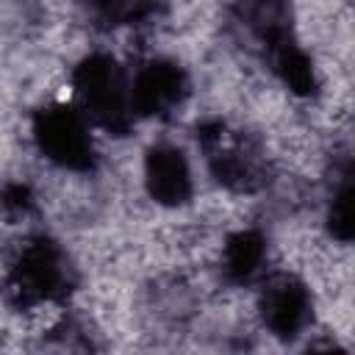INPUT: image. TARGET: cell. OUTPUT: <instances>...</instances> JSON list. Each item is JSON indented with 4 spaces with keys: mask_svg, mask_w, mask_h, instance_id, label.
<instances>
[{
    "mask_svg": "<svg viewBox=\"0 0 355 355\" xmlns=\"http://www.w3.org/2000/svg\"><path fill=\"white\" fill-rule=\"evenodd\" d=\"M94 11L103 17V19H111V22H119V19H128L133 17L144 0H92Z\"/></svg>",
    "mask_w": 355,
    "mask_h": 355,
    "instance_id": "cell-8",
    "label": "cell"
},
{
    "mask_svg": "<svg viewBox=\"0 0 355 355\" xmlns=\"http://www.w3.org/2000/svg\"><path fill=\"white\" fill-rule=\"evenodd\" d=\"M36 136L47 158L61 166H89L92 161V139L83 116L72 108H50L36 122Z\"/></svg>",
    "mask_w": 355,
    "mask_h": 355,
    "instance_id": "cell-2",
    "label": "cell"
},
{
    "mask_svg": "<svg viewBox=\"0 0 355 355\" xmlns=\"http://www.w3.org/2000/svg\"><path fill=\"white\" fill-rule=\"evenodd\" d=\"M183 94V72L169 61L147 64L130 83V108L139 114H164Z\"/></svg>",
    "mask_w": 355,
    "mask_h": 355,
    "instance_id": "cell-4",
    "label": "cell"
},
{
    "mask_svg": "<svg viewBox=\"0 0 355 355\" xmlns=\"http://www.w3.org/2000/svg\"><path fill=\"white\" fill-rule=\"evenodd\" d=\"M64 280V263L58 252L50 244H31L22 252V261L17 266V286L25 294L33 297H47L53 294Z\"/></svg>",
    "mask_w": 355,
    "mask_h": 355,
    "instance_id": "cell-6",
    "label": "cell"
},
{
    "mask_svg": "<svg viewBox=\"0 0 355 355\" xmlns=\"http://www.w3.org/2000/svg\"><path fill=\"white\" fill-rule=\"evenodd\" d=\"M75 92L80 97L83 114L108 130H122L128 125L130 83L119 64L108 55H92L75 72Z\"/></svg>",
    "mask_w": 355,
    "mask_h": 355,
    "instance_id": "cell-1",
    "label": "cell"
},
{
    "mask_svg": "<svg viewBox=\"0 0 355 355\" xmlns=\"http://www.w3.org/2000/svg\"><path fill=\"white\" fill-rule=\"evenodd\" d=\"M330 219H333V230L341 239H347L349 236V219H352V214H349V186L336 194V200H333V216Z\"/></svg>",
    "mask_w": 355,
    "mask_h": 355,
    "instance_id": "cell-9",
    "label": "cell"
},
{
    "mask_svg": "<svg viewBox=\"0 0 355 355\" xmlns=\"http://www.w3.org/2000/svg\"><path fill=\"white\" fill-rule=\"evenodd\" d=\"M261 313L277 336H294L311 316V297L300 280L288 275H275L263 286Z\"/></svg>",
    "mask_w": 355,
    "mask_h": 355,
    "instance_id": "cell-3",
    "label": "cell"
},
{
    "mask_svg": "<svg viewBox=\"0 0 355 355\" xmlns=\"http://www.w3.org/2000/svg\"><path fill=\"white\" fill-rule=\"evenodd\" d=\"M227 272L239 280H250L263 261V244L252 233H241L227 244Z\"/></svg>",
    "mask_w": 355,
    "mask_h": 355,
    "instance_id": "cell-7",
    "label": "cell"
},
{
    "mask_svg": "<svg viewBox=\"0 0 355 355\" xmlns=\"http://www.w3.org/2000/svg\"><path fill=\"white\" fill-rule=\"evenodd\" d=\"M147 186L150 194L164 205L183 202L191 191V175L183 153L166 144L155 147L147 155Z\"/></svg>",
    "mask_w": 355,
    "mask_h": 355,
    "instance_id": "cell-5",
    "label": "cell"
}]
</instances>
